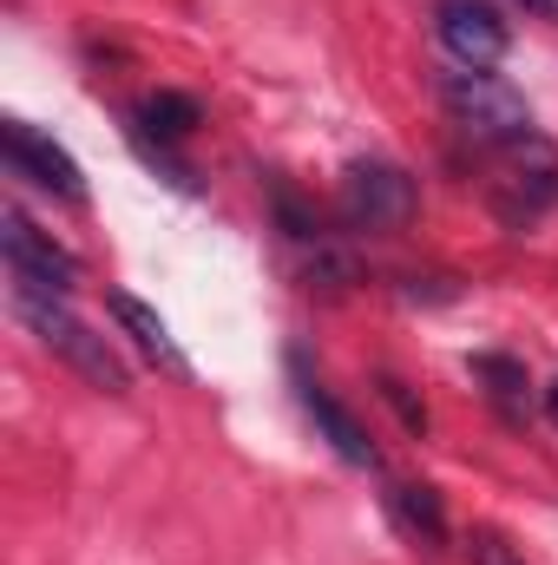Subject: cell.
<instances>
[{"mask_svg":"<svg viewBox=\"0 0 558 565\" xmlns=\"http://www.w3.org/2000/svg\"><path fill=\"white\" fill-rule=\"evenodd\" d=\"M13 316H20V322H26V329H33V335H40V342L66 362V369H79L99 395H126V388H132V369L119 362V349H112L106 335H93V329H86V322L60 302V296L13 289Z\"/></svg>","mask_w":558,"mask_h":565,"instance_id":"obj_1","label":"cell"},{"mask_svg":"<svg viewBox=\"0 0 558 565\" xmlns=\"http://www.w3.org/2000/svg\"><path fill=\"white\" fill-rule=\"evenodd\" d=\"M440 106H447V119L480 145V151H500V145H513V139L533 132L526 93L506 86L493 66H460V73H447V79H440Z\"/></svg>","mask_w":558,"mask_h":565,"instance_id":"obj_2","label":"cell"},{"mask_svg":"<svg viewBox=\"0 0 558 565\" xmlns=\"http://www.w3.org/2000/svg\"><path fill=\"white\" fill-rule=\"evenodd\" d=\"M493 211L506 231H526L539 224L546 211L558 204V145L546 132H526V139L500 145L493 151V184H486Z\"/></svg>","mask_w":558,"mask_h":565,"instance_id":"obj_3","label":"cell"},{"mask_svg":"<svg viewBox=\"0 0 558 565\" xmlns=\"http://www.w3.org/2000/svg\"><path fill=\"white\" fill-rule=\"evenodd\" d=\"M415 204H420L415 178H408L401 164H388V158H355V164L342 171V184H335L342 224H348V231H368V237L401 231V224L415 217Z\"/></svg>","mask_w":558,"mask_h":565,"instance_id":"obj_4","label":"cell"},{"mask_svg":"<svg viewBox=\"0 0 558 565\" xmlns=\"http://www.w3.org/2000/svg\"><path fill=\"white\" fill-rule=\"evenodd\" d=\"M0 257H7V277L13 289H33V296H73V282H79V257L73 250H60L26 211H0Z\"/></svg>","mask_w":558,"mask_h":565,"instance_id":"obj_5","label":"cell"},{"mask_svg":"<svg viewBox=\"0 0 558 565\" xmlns=\"http://www.w3.org/2000/svg\"><path fill=\"white\" fill-rule=\"evenodd\" d=\"M0 158H7V171H13V178H26V184L53 191V198H66V204H79V198H86V178H79L73 151H66L60 139H46L40 126H26V119H0Z\"/></svg>","mask_w":558,"mask_h":565,"instance_id":"obj_6","label":"cell"},{"mask_svg":"<svg viewBox=\"0 0 558 565\" xmlns=\"http://www.w3.org/2000/svg\"><path fill=\"white\" fill-rule=\"evenodd\" d=\"M433 33L460 66H500L513 46V26L486 7V0H440L433 7Z\"/></svg>","mask_w":558,"mask_h":565,"instance_id":"obj_7","label":"cell"},{"mask_svg":"<svg viewBox=\"0 0 558 565\" xmlns=\"http://www.w3.org/2000/svg\"><path fill=\"white\" fill-rule=\"evenodd\" d=\"M289 375H296V402H302V415L315 422V434H322L348 467H375V460H382L375 440H368V427H362V415H355L348 402H335V395L302 369V355H289Z\"/></svg>","mask_w":558,"mask_h":565,"instance_id":"obj_8","label":"cell"},{"mask_svg":"<svg viewBox=\"0 0 558 565\" xmlns=\"http://www.w3.org/2000/svg\"><path fill=\"white\" fill-rule=\"evenodd\" d=\"M106 309H112V322H119V329H126V335L139 342V349L151 355V362H164L171 375H191V362L178 355V342H171L164 316H158V309H151L144 296H132V289H112V296H106Z\"/></svg>","mask_w":558,"mask_h":565,"instance_id":"obj_9","label":"cell"},{"mask_svg":"<svg viewBox=\"0 0 558 565\" xmlns=\"http://www.w3.org/2000/svg\"><path fill=\"white\" fill-rule=\"evenodd\" d=\"M388 520H395L415 546H427V553L447 546V507H440V493H433L427 480H395V487H388Z\"/></svg>","mask_w":558,"mask_h":565,"instance_id":"obj_10","label":"cell"},{"mask_svg":"<svg viewBox=\"0 0 558 565\" xmlns=\"http://www.w3.org/2000/svg\"><path fill=\"white\" fill-rule=\"evenodd\" d=\"M197 126H204V106H197L191 93H144L139 99V132L144 139L178 145V139H191Z\"/></svg>","mask_w":558,"mask_h":565,"instance_id":"obj_11","label":"cell"},{"mask_svg":"<svg viewBox=\"0 0 558 565\" xmlns=\"http://www.w3.org/2000/svg\"><path fill=\"white\" fill-rule=\"evenodd\" d=\"M473 382H486V395H493V408H500L506 422H526V388H533V375H526L519 355H473Z\"/></svg>","mask_w":558,"mask_h":565,"instance_id":"obj_12","label":"cell"},{"mask_svg":"<svg viewBox=\"0 0 558 565\" xmlns=\"http://www.w3.org/2000/svg\"><path fill=\"white\" fill-rule=\"evenodd\" d=\"M270 198H277V224L296 237V244H315V237H322V231H315V217L296 204V191H289V184H270Z\"/></svg>","mask_w":558,"mask_h":565,"instance_id":"obj_13","label":"cell"},{"mask_svg":"<svg viewBox=\"0 0 558 565\" xmlns=\"http://www.w3.org/2000/svg\"><path fill=\"white\" fill-rule=\"evenodd\" d=\"M382 395H388V402L401 408V422L415 427V434H420V427H427V408H420L415 395H408V382H401V375H382Z\"/></svg>","mask_w":558,"mask_h":565,"instance_id":"obj_14","label":"cell"},{"mask_svg":"<svg viewBox=\"0 0 558 565\" xmlns=\"http://www.w3.org/2000/svg\"><path fill=\"white\" fill-rule=\"evenodd\" d=\"M473 565H526L500 533H473Z\"/></svg>","mask_w":558,"mask_h":565,"instance_id":"obj_15","label":"cell"},{"mask_svg":"<svg viewBox=\"0 0 558 565\" xmlns=\"http://www.w3.org/2000/svg\"><path fill=\"white\" fill-rule=\"evenodd\" d=\"M513 7H526L533 20H552V26H558V0H513Z\"/></svg>","mask_w":558,"mask_h":565,"instance_id":"obj_16","label":"cell"},{"mask_svg":"<svg viewBox=\"0 0 558 565\" xmlns=\"http://www.w3.org/2000/svg\"><path fill=\"white\" fill-rule=\"evenodd\" d=\"M546 415H552V422H558V382H552V388H546Z\"/></svg>","mask_w":558,"mask_h":565,"instance_id":"obj_17","label":"cell"}]
</instances>
